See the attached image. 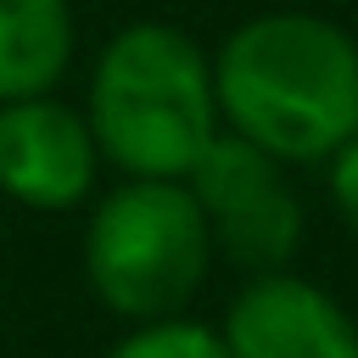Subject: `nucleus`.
<instances>
[{
    "label": "nucleus",
    "mask_w": 358,
    "mask_h": 358,
    "mask_svg": "<svg viewBox=\"0 0 358 358\" xmlns=\"http://www.w3.org/2000/svg\"><path fill=\"white\" fill-rule=\"evenodd\" d=\"M324 162H330V207L347 224V235H358V134H347Z\"/></svg>",
    "instance_id": "obj_9"
},
{
    "label": "nucleus",
    "mask_w": 358,
    "mask_h": 358,
    "mask_svg": "<svg viewBox=\"0 0 358 358\" xmlns=\"http://www.w3.org/2000/svg\"><path fill=\"white\" fill-rule=\"evenodd\" d=\"M101 173L95 129L78 106L50 95L0 101V190L34 213H67L90 201Z\"/></svg>",
    "instance_id": "obj_5"
},
{
    "label": "nucleus",
    "mask_w": 358,
    "mask_h": 358,
    "mask_svg": "<svg viewBox=\"0 0 358 358\" xmlns=\"http://www.w3.org/2000/svg\"><path fill=\"white\" fill-rule=\"evenodd\" d=\"M78 50L67 0H0V101L50 95Z\"/></svg>",
    "instance_id": "obj_7"
},
{
    "label": "nucleus",
    "mask_w": 358,
    "mask_h": 358,
    "mask_svg": "<svg viewBox=\"0 0 358 358\" xmlns=\"http://www.w3.org/2000/svg\"><path fill=\"white\" fill-rule=\"evenodd\" d=\"M229 358H358L352 313L313 280L268 268L241 285L224 313Z\"/></svg>",
    "instance_id": "obj_6"
},
{
    "label": "nucleus",
    "mask_w": 358,
    "mask_h": 358,
    "mask_svg": "<svg viewBox=\"0 0 358 358\" xmlns=\"http://www.w3.org/2000/svg\"><path fill=\"white\" fill-rule=\"evenodd\" d=\"M185 185L207 218L213 252H224L246 274H268V268H285L296 257L302 201L285 179V162L268 157L263 145H252L246 134L218 129L213 145L185 173Z\"/></svg>",
    "instance_id": "obj_4"
},
{
    "label": "nucleus",
    "mask_w": 358,
    "mask_h": 358,
    "mask_svg": "<svg viewBox=\"0 0 358 358\" xmlns=\"http://www.w3.org/2000/svg\"><path fill=\"white\" fill-rule=\"evenodd\" d=\"M84 117L95 129L101 162H112L117 173L185 179L224 129L213 56L173 22H123L90 67Z\"/></svg>",
    "instance_id": "obj_2"
},
{
    "label": "nucleus",
    "mask_w": 358,
    "mask_h": 358,
    "mask_svg": "<svg viewBox=\"0 0 358 358\" xmlns=\"http://www.w3.org/2000/svg\"><path fill=\"white\" fill-rule=\"evenodd\" d=\"M213 268V235L185 179H129L106 190L84 229V280L129 324L185 313Z\"/></svg>",
    "instance_id": "obj_3"
},
{
    "label": "nucleus",
    "mask_w": 358,
    "mask_h": 358,
    "mask_svg": "<svg viewBox=\"0 0 358 358\" xmlns=\"http://www.w3.org/2000/svg\"><path fill=\"white\" fill-rule=\"evenodd\" d=\"M106 358H229V347H224V336H218L213 324L168 313V319L134 324Z\"/></svg>",
    "instance_id": "obj_8"
},
{
    "label": "nucleus",
    "mask_w": 358,
    "mask_h": 358,
    "mask_svg": "<svg viewBox=\"0 0 358 358\" xmlns=\"http://www.w3.org/2000/svg\"><path fill=\"white\" fill-rule=\"evenodd\" d=\"M213 90L224 129L285 168L324 162L358 134V39L324 11H257L213 50Z\"/></svg>",
    "instance_id": "obj_1"
}]
</instances>
